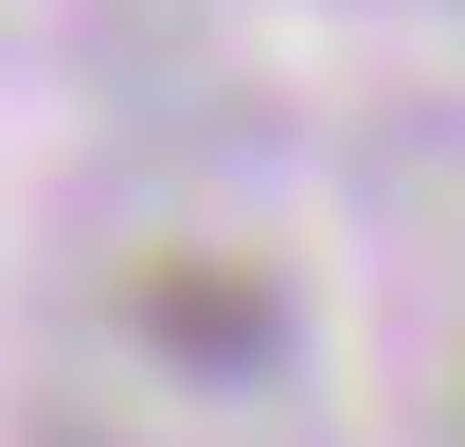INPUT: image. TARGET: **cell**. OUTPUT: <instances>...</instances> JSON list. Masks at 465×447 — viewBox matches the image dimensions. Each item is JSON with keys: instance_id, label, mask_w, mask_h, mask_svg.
Masks as SVG:
<instances>
[{"instance_id": "cell-1", "label": "cell", "mask_w": 465, "mask_h": 447, "mask_svg": "<svg viewBox=\"0 0 465 447\" xmlns=\"http://www.w3.org/2000/svg\"><path fill=\"white\" fill-rule=\"evenodd\" d=\"M125 323L162 340V358H197V376H269L287 358V286L232 269V251H162V269L125 286Z\"/></svg>"}]
</instances>
